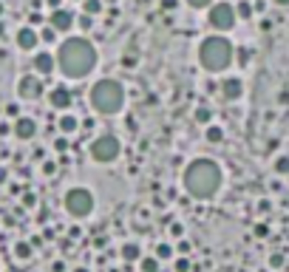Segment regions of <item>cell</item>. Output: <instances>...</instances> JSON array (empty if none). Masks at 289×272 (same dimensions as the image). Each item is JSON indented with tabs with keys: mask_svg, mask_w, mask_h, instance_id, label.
Segmentation results:
<instances>
[{
	"mask_svg": "<svg viewBox=\"0 0 289 272\" xmlns=\"http://www.w3.org/2000/svg\"><path fill=\"white\" fill-rule=\"evenodd\" d=\"M57 66L65 77L82 79L94 66H97V49L85 37H68L57 51Z\"/></svg>",
	"mask_w": 289,
	"mask_h": 272,
	"instance_id": "cell-1",
	"label": "cell"
},
{
	"mask_svg": "<svg viewBox=\"0 0 289 272\" xmlns=\"http://www.w3.org/2000/svg\"><path fill=\"white\" fill-rule=\"evenodd\" d=\"M221 187V168L213 159H196L185 170V190L193 199H213Z\"/></svg>",
	"mask_w": 289,
	"mask_h": 272,
	"instance_id": "cell-2",
	"label": "cell"
},
{
	"mask_svg": "<svg viewBox=\"0 0 289 272\" xmlns=\"http://www.w3.org/2000/svg\"><path fill=\"white\" fill-rule=\"evenodd\" d=\"M235 57V46L221 34H213L198 46V62L204 66V71H224Z\"/></svg>",
	"mask_w": 289,
	"mask_h": 272,
	"instance_id": "cell-3",
	"label": "cell"
},
{
	"mask_svg": "<svg viewBox=\"0 0 289 272\" xmlns=\"http://www.w3.org/2000/svg\"><path fill=\"white\" fill-rule=\"evenodd\" d=\"M94 111L97 114H117L119 108L125 105V88L117 82V79H99L97 85L88 94Z\"/></svg>",
	"mask_w": 289,
	"mask_h": 272,
	"instance_id": "cell-4",
	"label": "cell"
},
{
	"mask_svg": "<svg viewBox=\"0 0 289 272\" xmlns=\"http://www.w3.org/2000/svg\"><path fill=\"white\" fill-rule=\"evenodd\" d=\"M65 210L71 213V216H77V218L91 216V210H94V196L88 193L85 187L68 190V196H65Z\"/></svg>",
	"mask_w": 289,
	"mask_h": 272,
	"instance_id": "cell-5",
	"label": "cell"
},
{
	"mask_svg": "<svg viewBox=\"0 0 289 272\" xmlns=\"http://www.w3.org/2000/svg\"><path fill=\"white\" fill-rule=\"evenodd\" d=\"M210 26L215 31H230L235 26V6L233 3H213L210 6Z\"/></svg>",
	"mask_w": 289,
	"mask_h": 272,
	"instance_id": "cell-6",
	"label": "cell"
},
{
	"mask_svg": "<svg viewBox=\"0 0 289 272\" xmlns=\"http://www.w3.org/2000/svg\"><path fill=\"white\" fill-rule=\"evenodd\" d=\"M91 156L97 159V162H114V159L119 156V139H114L111 133L99 136L91 145Z\"/></svg>",
	"mask_w": 289,
	"mask_h": 272,
	"instance_id": "cell-7",
	"label": "cell"
},
{
	"mask_svg": "<svg viewBox=\"0 0 289 272\" xmlns=\"http://www.w3.org/2000/svg\"><path fill=\"white\" fill-rule=\"evenodd\" d=\"M17 94L23 99H37L40 94H43V82H40L37 77H23L17 82Z\"/></svg>",
	"mask_w": 289,
	"mask_h": 272,
	"instance_id": "cell-8",
	"label": "cell"
},
{
	"mask_svg": "<svg viewBox=\"0 0 289 272\" xmlns=\"http://www.w3.org/2000/svg\"><path fill=\"white\" fill-rule=\"evenodd\" d=\"M241 94H244V82H241L238 77H230L221 82V97L227 99V102H235V99H241Z\"/></svg>",
	"mask_w": 289,
	"mask_h": 272,
	"instance_id": "cell-9",
	"label": "cell"
},
{
	"mask_svg": "<svg viewBox=\"0 0 289 272\" xmlns=\"http://www.w3.org/2000/svg\"><path fill=\"white\" fill-rule=\"evenodd\" d=\"M74 14L71 12H65V9H54V12H51V17H49V23L54 26L57 31H68L71 29V26H74Z\"/></svg>",
	"mask_w": 289,
	"mask_h": 272,
	"instance_id": "cell-10",
	"label": "cell"
},
{
	"mask_svg": "<svg viewBox=\"0 0 289 272\" xmlns=\"http://www.w3.org/2000/svg\"><path fill=\"white\" fill-rule=\"evenodd\" d=\"M49 102H51V108H57V111H65L68 105H71V91H68V88H62V85H57V88H51V94H49Z\"/></svg>",
	"mask_w": 289,
	"mask_h": 272,
	"instance_id": "cell-11",
	"label": "cell"
},
{
	"mask_svg": "<svg viewBox=\"0 0 289 272\" xmlns=\"http://www.w3.org/2000/svg\"><path fill=\"white\" fill-rule=\"evenodd\" d=\"M37 133V125H34V119H29V116H20L17 122H14V136L17 139H31Z\"/></svg>",
	"mask_w": 289,
	"mask_h": 272,
	"instance_id": "cell-12",
	"label": "cell"
},
{
	"mask_svg": "<svg viewBox=\"0 0 289 272\" xmlns=\"http://www.w3.org/2000/svg\"><path fill=\"white\" fill-rule=\"evenodd\" d=\"M17 46H20L23 51H31L34 46H37V34H34L29 26H23V29L17 31Z\"/></svg>",
	"mask_w": 289,
	"mask_h": 272,
	"instance_id": "cell-13",
	"label": "cell"
},
{
	"mask_svg": "<svg viewBox=\"0 0 289 272\" xmlns=\"http://www.w3.org/2000/svg\"><path fill=\"white\" fill-rule=\"evenodd\" d=\"M34 71H40V74H51V71H54V57L46 54V51L34 54Z\"/></svg>",
	"mask_w": 289,
	"mask_h": 272,
	"instance_id": "cell-14",
	"label": "cell"
},
{
	"mask_svg": "<svg viewBox=\"0 0 289 272\" xmlns=\"http://www.w3.org/2000/svg\"><path fill=\"white\" fill-rule=\"evenodd\" d=\"M252 14H255V9H252V3H250V0H241L238 6H235V17H241V20H250Z\"/></svg>",
	"mask_w": 289,
	"mask_h": 272,
	"instance_id": "cell-15",
	"label": "cell"
},
{
	"mask_svg": "<svg viewBox=\"0 0 289 272\" xmlns=\"http://www.w3.org/2000/svg\"><path fill=\"white\" fill-rule=\"evenodd\" d=\"M77 128H80L77 116H71V114H68V116H60V131H62V133H74Z\"/></svg>",
	"mask_w": 289,
	"mask_h": 272,
	"instance_id": "cell-16",
	"label": "cell"
},
{
	"mask_svg": "<svg viewBox=\"0 0 289 272\" xmlns=\"http://www.w3.org/2000/svg\"><path fill=\"white\" fill-rule=\"evenodd\" d=\"M82 12H85V14H91V17H97V14L102 12V3H99V0H85Z\"/></svg>",
	"mask_w": 289,
	"mask_h": 272,
	"instance_id": "cell-17",
	"label": "cell"
},
{
	"mask_svg": "<svg viewBox=\"0 0 289 272\" xmlns=\"http://www.w3.org/2000/svg\"><path fill=\"white\" fill-rule=\"evenodd\" d=\"M275 173L278 176H289V156H278L275 159Z\"/></svg>",
	"mask_w": 289,
	"mask_h": 272,
	"instance_id": "cell-18",
	"label": "cell"
},
{
	"mask_svg": "<svg viewBox=\"0 0 289 272\" xmlns=\"http://www.w3.org/2000/svg\"><path fill=\"white\" fill-rule=\"evenodd\" d=\"M204 136H207V142L218 145V142L224 139V131H221V128H207V133H204Z\"/></svg>",
	"mask_w": 289,
	"mask_h": 272,
	"instance_id": "cell-19",
	"label": "cell"
},
{
	"mask_svg": "<svg viewBox=\"0 0 289 272\" xmlns=\"http://www.w3.org/2000/svg\"><path fill=\"white\" fill-rule=\"evenodd\" d=\"M122 258L125 261H136L139 258V247H136V244H125L122 247Z\"/></svg>",
	"mask_w": 289,
	"mask_h": 272,
	"instance_id": "cell-20",
	"label": "cell"
},
{
	"mask_svg": "<svg viewBox=\"0 0 289 272\" xmlns=\"http://www.w3.org/2000/svg\"><path fill=\"white\" fill-rule=\"evenodd\" d=\"M283 264H286V255H283V253H272L270 255V266H272V269H281Z\"/></svg>",
	"mask_w": 289,
	"mask_h": 272,
	"instance_id": "cell-21",
	"label": "cell"
},
{
	"mask_svg": "<svg viewBox=\"0 0 289 272\" xmlns=\"http://www.w3.org/2000/svg\"><path fill=\"white\" fill-rule=\"evenodd\" d=\"M14 255H17V258H23V261H29V258H31V247L20 241L17 247H14Z\"/></svg>",
	"mask_w": 289,
	"mask_h": 272,
	"instance_id": "cell-22",
	"label": "cell"
},
{
	"mask_svg": "<svg viewBox=\"0 0 289 272\" xmlns=\"http://www.w3.org/2000/svg\"><path fill=\"white\" fill-rule=\"evenodd\" d=\"M142 272H159V258H145L142 261Z\"/></svg>",
	"mask_w": 289,
	"mask_h": 272,
	"instance_id": "cell-23",
	"label": "cell"
},
{
	"mask_svg": "<svg viewBox=\"0 0 289 272\" xmlns=\"http://www.w3.org/2000/svg\"><path fill=\"white\" fill-rule=\"evenodd\" d=\"M210 119H213V111L210 108H196V122L204 125V122H210Z\"/></svg>",
	"mask_w": 289,
	"mask_h": 272,
	"instance_id": "cell-24",
	"label": "cell"
},
{
	"mask_svg": "<svg viewBox=\"0 0 289 272\" xmlns=\"http://www.w3.org/2000/svg\"><path fill=\"white\" fill-rule=\"evenodd\" d=\"M173 255V249H170V244H159V247H156V258L159 261H165V258H170Z\"/></svg>",
	"mask_w": 289,
	"mask_h": 272,
	"instance_id": "cell-25",
	"label": "cell"
},
{
	"mask_svg": "<svg viewBox=\"0 0 289 272\" xmlns=\"http://www.w3.org/2000/svg\"><path fill=\"white\" fill-rule=\"evenodd\" d=\"M74 23L80 26V29H85V31H88V29L94 26V20H91V14H82V17H80V20H74Z\"/></svg>",
	"mask_w": 289,
	"mask_h": 272,
	"instance_id": "cell-26",
	"label": "cell"
},
{
	"mask_svg": "<svg viewBox=\"0 0 289 272\" xmlns=\"http://www.w3.org/2000/svg\"><path fill=\"white\" fill-rule=\"evenodd\" d=\"M54 37H57V29H54V26L49 23V26H46V29H43V40H46V43H51V40H54Z\"/></svg>",
	"mask_w": 289,
	"mask_h": 272,
	"instance_id": "cell-27",
	"label": "cell"
},
{
	"mask_svg": "<svg viewBox=\"0 0 289 272\" xmlns=\"http://www.w3.org/2000/svg\"><path fill=\"white\" fill-rule=\"evenodd\" d=\"M187 269H190V261H187V258H179L176 261V272H187Z\"/></svg>",
	"mask_w": 289,
	"mask_h": 272,
	"instance_id": "cell-28",
	"label": "cell"
},
{
	"mask_svg": "<svg viewBox=\"0 0 289 272\" xmlns=\"http://www.w3.org/2000/svg\"><path fill=\"white\" fill-rule=\"evenodd\" d=\"M43 173H46V176H54V173H57V164H54V162H43Z\"/></svg>",
	"mask_w": 289,
	"mask_h": 272,
	"instance_id": "cell-29",
	"label": "cell"
},
{
	"mask_svg": "<svg viewBox=\"0 0 289 272\" xmlns=\"http://www.w3.org/2000/svg\"><path fill=\"white\" fill-rule=\"evenodd\" d=\"M255 236H258V238H266V236H270V227H266V224H258V227H255Z\"/></svg>",
	"mask_w": 289,
	"mask_h": 272,
	"instance_id": "cell-30",
	"label": "cell"
},
{
	"mask_svg": "<svg viewBox=\"0 0 289 272\" xmlns=\"http://www.w3.org/2000/svg\"><path fill=\"white\" fill-rule=\"evenodd\" d=\"M187 3H190L193 9H204V6H210L213 0H187Z\"/></svg>",
	"mask_w": 289,
	"mask_h": 272,
	"instance_id": "cell-31",
	"label": "cell"
},
{
	"mask_svg": "<svg viewBox=\"0 0 289 272\" xmlns=\"http://www.w3.org/2000/svg\"><path fill=\"white\" fill-rule=\"evenodd\" d=\"M176 6H179V0H162V9H165V12H173Z\"/></svg>",
	"mask_w": 289,
	"mask_h": 272,
	"instance_id": "cell-32",
	"label": "cell"
},
{
	"mask_svg": "<svg viewBox=\"0 0 289 272\" xmlns=\"http://www.w3.org/2000/svg\"><path fill=\"white\" fill-rule=\"evenodd\" d=\"M238 62H241V66L250 62V51H247V49H238Z\"/></svg>",
	"mask_w": 289,
	"mask_h": 272,
	"instance_id": "cell-33",
	"label": "cell"
},
{
	"mask_svg": "<svg viewBox=\"0 0 289 272\" xmlns=\"http://www.w3.org/2000/svg\"><path fill=\"white\" fill-rule=\"evenodd\" d=\"M278 102H281V105H289V91H281V94H278Z\"/></svg>",
	"mask_w": 289,
	"mask_h": 272,
	"instance_id": "cell-34",
	"label": "cell"
},
{
	"mask_svg": "<svg viewBox=\"0 0 289 272\" xmlns=\"http://www.w3.org/2000/svg\"><path fill=\"white\" fill-rule=\"evenodd\" d=\"M54 148H57V151H60V153H65L68 142H65V139H57V142H54Z\"/></svg>",
	"mask_w": 289,
	"mask_h": 272,
	"instance_id": "cell-35",
	"label": "cell"
},
{
	"mask_svg": "<svg viewBox=\"0 0 289 272\" xmlns=\"http://www.w3.org/2000/svg\"><path fill=\"white\" fill-rule=\"evenodd\" d=\"M179 253H182V255L190 253V241H182V244H179Z\"/></svg>",
	"mask_w": 289,
	"mask_h": 272,
	"instance_id": "cell-36",
	"label": "cell"
},
{
	"mask_svg": "<svg viewBox=\"0 0 289 272\" xmlns=\"http://www.w3.org/2000/svg\"><path fill=\"white\" fill-rule=\"evenodd\" d=\"M182 230H185L182 224H173V227H170V233H173V236H182Z\"/></svg>",
	"mask_w": 289,
	"mask_h": 272,
	"instance_id": "cell-37",
	"label": "cell"
},
{
	"mask_svg": "<svg viewBox=\"0 0 289 272\" xmlns=\"http://www.w3.org/2000/svg\"><path fill=\"white\" fill-rule=\"evenodd\" d=\"M258 210H261V213H266V210H270V201H266V199H264V201H258Z\"/></svg>",
	"mask_w": 289,
	"mask_h": 272,
	"instance_id": "cell-38",
	"label": "cell"
},
{
	"mask_svg": "<svg viewBox=\"0 0 289 272\" xmlns=\"http://www.w3.org/2000/svg\"><path fill=\"white\" fill-rule=\"evenodd\" d=\"M49 6L51 9H60V0H49Z\"/></svg>",
	"mask_w": 289,
	"mask_h": 272,
	"instance_id": "cell-39",
	"label": "cell"
},
{
	"mask_svg": "<svg viewBox=\"0 0 289 272\" xmlns=\"http://www.w3.org/2000/svg\"><path fill=\"white\" fill-rule=\"evenodd\" d=\"M3 181H6V170L0 168V184H3Z\"/></svg>",
	"mask_w": 289,
	"mask_h": 272,
	"instance_id": "cell-40",
	"label": "cell"
},
{
	"mask_svg": "<svg viewBox=\"0 0 289 272\" xmlns=\"http://www.w3.org/2000/svg\"><path fill=\"white\" fill-rule=\"evenodd\" d=\"M272 3H278V6H289V0H272Z\"/></svg>",
	"mask_w": 289,
	"mask_h": 272,
	"instance_id": "cell-41",
	"label": "cell"
},
{
	"mask_svg": "<svg viewBox=\"0 0 289 272\" xmlns=\"http://www.w3.org/2000/svg\"><path fill=\"white\" fill-rule=\"evenodd\" d=\"M74 272H91V269H85V266H77V269Z\"/></svg>",
	"mask_w": 289,
	"mask_h": 272,
	"instance_id": "cell-42",
	"label": "cell"
},
{
	"mask_svg": "<svg viewBox=\"0 0 289 272\" xmlns=\"http://www.w3.org/2000/svg\"><path fill=\"white\" fill-rule=\"evenodd\" d=\"M0 14H3V3H0Z\"/></svg>",
	"mask_w": 289,
	"mask_h": 272,
	"instance_id": "cell-43",
	"label": "cell"
},
{
	"mask_svg": "<svg viewBox=\"0 0 289 272\" xmlns=\"http://www.w3.org/2000/svg\"><path fill=\"white\" fill-rule=\"evenodd\" d=\"M0 37H3V26H0Z\"/></svg>",
	"mask_w": 289,
	"mask_h": 272,
	"instance_id": "cell-44",
	"label": "cell"
}]
</instances>
